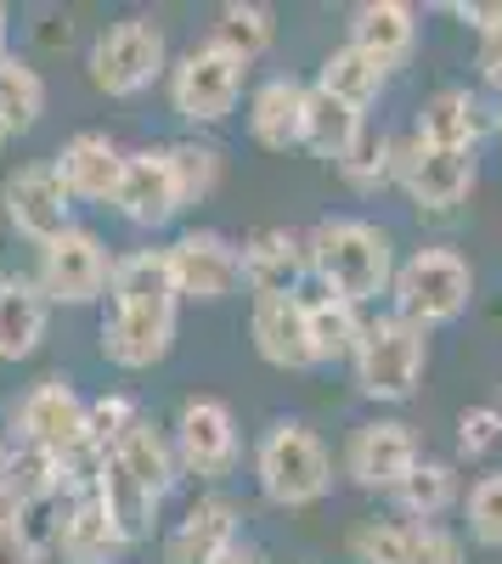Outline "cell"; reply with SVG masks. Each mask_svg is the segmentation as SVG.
<instances>
[{
    "label": "cell",
    "mask_w": 502,
    "mask_h": 564,
    "mask_svg": "<svg viewBox=\"0 0 502 564\" xmlns=\"http://www.w3.org/2000/svg\"><path fill=\"white\" fill-rule=\"evenodd\" d=\"M249 135L271 153H288L305 141V85L299 79H265L249 97Z\"/></svg>",
    "instance_id": "obj_24"
},
{
    "label": "cell",
    "mask_w": 502,
    "mask_h": 564,
    "mask_svg": "<svg viewBox=\"0 0 502 564\" xmlns=\"http://www.w3.org/2000/svg\"><path fill=\"white\" fill-rule=\"evenodd\" d=\"M485 102L474 97V90L463 85H446L435 90V97L424 102L418 113V141H429V148H458V153H474V141L485 135Z\"/></svg>",
    "instance_id": "obj_25"
},
{
    "label": "cell",
    "mask_w": 502,
    "mask_h": 564,
    "mask_svg": "<svg viewBox=\"0 0 502 564\" xmlns=\"http://www.w3.org/2000/svg\"><path fill=\"white\" fill-rule=\"evenodd\" d=\"M390 497H395V508L406 513V520L440 525V513L463 497V486H458V468H451V463H440V457H418V468H413V475H406Z\"/></svg>",
    "instance_id": "obj_29"
},
{
    "label": "cell",
    "mask_w": 502,
    "mask_h": 564,
    "mask_svg": "<svg viewBox=\"0 0 502 564\" xmlns=\"http://www.w3.org/2000/svg\"><path fill=\"white\" fill-rule=\"evenodd\" d=\"M238 531H243V513L232 497H198L170 531L164 564H220L238 547Z\"/></svg>",
    "instance_id": "obj_17"
},
{
    "label": "cell",
    "mask_w": 502,
    "mask_h": 564,
    "mask_svg": "<svg viewBox=\"0 0 502 564\" xmlns=\"http://www.w3.org/2000/svg\"><path fill=\"white\" fill-rule=\"evenodd\" d=\"M164 29L153 18H124V23H108L97 40H90V85L102 90V97H135V90H148L159 74H164Z\"/></svg>",
    "instance_id": "obj_6"
},
{
    "label": "cell",
    "mask_w": 502,
    "mask_h": 564,
    "mask_svg": "<svg viewBox=\"0 0 502 564\" xmlns=\"http://www.w3.org/2000/svg\"><path fill=\"white\" fill-rule=\"evenodd\" d=\"M395 141L384 135V130H373V124H361L356 130V141L345 148V159H339V175L356 186V193H379V186L395 175Z\"/></svg>",
    "instance_id": "obj_35"
},
{
    "label": "cell",
    "mask_w": 502,
    "mask_h": 564,
    "mask_svg": "<svg viewBox=\"0 0 502 564\" xmlns=\"http://www.w3.org/2000/svg\"><path fill=\"white\" fill-rule=\"evenodd\" d=\"M135 417H142V412H135V401H130V395H102V401H85V435L97 441L102 452H113V446H119V435L130 430Z\"/></svg>",
    "instance_id": "obj_38"
},
{
    "label": "cell",
    "mask_w": 502,
    "mask_h": 564,
    "mask_svg": "<svg viewBox=\"0 0 502 564\" xmlns=\"http://www.w3.org/2000/svg\"><path fill=\"white\" fill-rule=\"evenodd\" d=\"M496 130H502V119H496Z\"/></svg>",
    "instance_id": "obj_47"
},
{
    "label": "cell",
    "mask_w": 502,
    "mask_h": 564,
    "mask_svg": "<svg viewBox=\"0 0 502 564\" xmlns=\"http://www.w3.org/2000/svg\"><path fill=\"white\" fill-rule=\"evenodd\" d=\"M170 446H175V463L187 468V475H198V480L232 475L238 468V417H232V406L209 401V395L181 401Z\"/></svg>",
    "instance_id": "obj_8"
},
{
    "label": "cell",
    "mask_w": 502,
    "mask_h": 564,
    "mask_svg": "<svg viewBox=\"0 0 502 564\" xmlns=\"http://www.w3.org/2000/svg\"><path fill=\"white\" fill-rule=\"evenodd\" d=\"M243 260V282L254 289V300H277V294H299V282L310 271L305 260V243L283 226H260L254 238L238 249Z\"/></svg>",
    "instance_id": "obj_19"
},
{
    "label": "cell",
    "mask_w": 502,
    "mask_h": 564,
    "mask_svg": "<svg viewBox=\"0 0 502 564\" xmlns=\"http://www.w3.org/2000/svg\"><path fill=\"white\" fill-rule=\"evenodd\" d=\"M249 334H254L260 361H271V367H283V372H305V367H316L310 322H305V300H299V294L254 300V311H249Z\"/></svg>",
    "instance_id": "obj_18"
},
{
    "label": "cell",
    "mask_w": 502,
    "mask_h": 564,
    "mask_svg": "<svg viewBox=\"0 0 502 564\" xmlns=\"http://www.w3.org/2000/svg\"><path fill=\"white\" fill-rule=\"evenodd\" d=\"M271 40H277V18H271L265 7H254V0H232V7L215 12V29H209V45L215 52H226L232 63H260L271 52Z\"/></svg>",
    "instance_id": "obj_28"
},
{
    "label": "cell",
    "mask_w": 502,
    "mask_h": 564,
    "mask_svg": "<svg viewBox=\"0 0 502 564\" xmlns=\"http://www.w3.org/2000/svg\"><path fill=\"white\" fill-rule=\"evenodd\" d=\"M0 148H7V130H0Z\"/></svg>",
    "instance_id": "obj_46"
},
{
    "label": "cell",
    "mask_w": 502,
    "mask_h": 564,
    "mask_svg": "<svg viewBox=\"0 0 502 564\" xmlns=\"http://www.w3.org/2000/svg\"><path fill=\"white\" fill-rule=\"evenodd\" d=\"M97 502H102V513H108V525L119 531V542L135 547V542L153 536V520H159V502H164V497H153L119 457H108V463H102V480H97Z\"/></svg>",
    "instance_id": "obj_23"
},
{
    "label": "cell",
    "mask_w": 502,
    "mask_h": 564,
    "mask_svg": "<svg viewBox=\"0 0 502 564\" xmlns=\"http://www.w3.org/2000/svg\"><path fill=\"white\" fill-rule=\"evenodd\" d=\"M7 457H12V446H7V441H0V463H7Z\"/></svg>",
    "instance_id": "obj_45"
},
{
    "label": "cell",
    "mask_w": 502,
    "mask_h": 564,
    "mask_svg": "<svg viewBox=\"0 0 502 564\" xmlns=\"http://www.w3.org/2000/svg\"><path fill=\"white\" fill-rule=\"evenodd\" d=\"M243 97V63H232L226 52H215V45H193L187 57L175 63L170 74V102L181 119H193V124H220L226 113L238 108Z\"/></svg>",
    "instance_id": "obj_9"
},
{
    "label": "cell",
    "mask_w": 502,
    "mask_h": 564,
    "mask_svg": "<svg viewBox=\"0 0 502 564\" xmlns=\"http://www.w3.org/2000/svg\"><path fill=\"white\" fill-rule=\"evenodd\" d=\"M40 113H45V79H40V68L7 52V57H0V130L23 135V130L40 124Z\"/></svg>",
    "instance_id": "obj_33"
},
{
    "label": "cell",
    "mask_w": 502,
    "mask_h": 564,
    "mask_svg": "<svg viewBox=\"0 0 502 564\" xmlns=\"http://www.w3.org/2000/svg\"><path fill=\"white\" fill-rule=\"evenodd\" d=\"M316 90H328V97L350 102L356 113H368L379 102V90H384V68L368 63L356 45H339V52H328L323 74H316Z\"/></svg>",
    "instance_id": "obj_34"
},
{
    "label": "cell",
    "mask_w": 502,
    "mask_h": 564,
    "mask_svg": "<svg viewBox=\"0 0 502 564\" xmlns=\"http://www.w3.org/2000/svg\"><path fill=\"white\" fill-rule=\"evenodd\" d=\"M170 276H175V294L181 300H226L243 289V260L238 243H226L220 231H187L164 249Z\"/></svg>",
    "instance_id": "obj_12"
},
{
    "label": "cell",
    "mask_w": 502,
    "mask_h": 564,
    "mask_svg": "<svg viewBox=\"0 0 502 564\" xmlns=\"http://www.w3.org/2000/svg\"><path fill=\"white\" fill-rule=\"evenodd\" d=\"M108 276H113V254L102 249L97 231L68 226L63 238L40 243L34 289L45 294V305H90V300H102Z\"/></svg>",
    "instance_id": "obj_7"
},
{
    "label": "cell",
    "mask_w": 502,
    "mask_h": 564,
    "mask_svg": "<svg viewBox=\"0 0 502 564\" xmlns=\"http://www.w3.org/2000/svg\"><path fill=\"white\" fill-rule=\"evenodd\" d=\"M395 175H401L406 198H413L418 209H458L469 198V186H474V153L413 141V148L395 159Z\"/></svg>",
    "instance_id": "obj_14"
},
{
    "label": "cell",
    "mask_w": 502,
    "mask_h": 564,
    "mask_svg": "<svg viewBox=\"0 0 502 564\" xmlns=\"http://www.w3.org/2000/svg\"><path fill=\"white\" fill-rule=\"evenodd\" d=\"M474 68L491 90H502V34H480V52H474Z\"/></svg>",
    "instance_id": "obj_42"
},
{
    "label": "cell",
    "mask_w": 502,
    "mask_h": 564,
    "mask_svg": "<svg viewBox=\"0 0 502 564\" xmlns=\"http://www.w3.org/2000/svg\"><path fill=\"white\" fill-rule=\"evenodd\" d=\"M463 513H469V536L480 547H502V475H480L463 497Z\"/></svg>",
    "instance_id": "obj_37"
},
{
    "label": "cell",
    "mask_w": 502,
    "mask_h": 564,
    "mask_svg": "<svg viewBox=\"0 0 502 564\" xmlns=\"http://www.w3.org/2000/svg\"><path fill=\"white\" fill-rule=\"evenodd\" d=\"M254 480H260V497L265 502H277V508H310V502H323L328 486H334V457H328L323 441L305 430V423L277 417L260 435V446H254Z\"/></svg>",
    "instance_id": "obj_3"
},
{
    "label": "cell",
    "mask_w": 502,
    "mask_h": 564,
    "mask_svg": "<svg viewBox=\"0 0 502 564\" xmlns=\"http://www.w3.org/2000/svg\"><path fill=\"white\" fill-rule=\"evenodd\" d=\"M418 468V435L401 417H373L356 423V435L345 446V475L361 491H395Z\"/></svg>",
    "instance_id": "obj_10"
},
{
    "label": "cell",
    "mask_w": 502,
    "mask_h": 564,
    "mask_svg": "<svg viewBox=\"0 0 502 564\" xmlns=\"http://www.w3.org/2000/svg\"><path fill=\"white\" fill-rule=\"evenodd\" d=\"M350 553L361 564H463V542L446 525L418 520H368L350 531Z\"/></svg>",
    "instance_id": "obj_11"
},
{
    "label": "cell",
    "mask_w": 502,
    "mask_h": 564,
    "mask_svg": "<svg viewBox=\"0 0 502 564\" xmlns=\"http://www.w3.org/2000/svg\"><path fill=\"white\" fill-rule=\"evenodd\" d=\"M458 12L469 29H480V34H502V0H458Z\"/></svg>",
    "instance_id": "obj_41"
},
{
    "label": "cell",
    "mask_w": 502,
    "mask_h": 564,
    "mask_svg": "<svg viewBox=\"0 0 502 564\" xmlns=\"http://www.w3.org/2000/svg\"><path fill=\"white\" fill-rule=\"evenodd\" d=\"M175 316L181 294L164 249H135L113 260L108 276V322H102V356L124 372H148L175 345Z\"/></svg>",
    "instance_id": "obj_1"
},
{
    "label": "cell",
    "mask_w": 502,
    "mask_h": 564,
    "mask_svg": "<svg viewBox=\"0 0 502 564\" xmlns=\"http://www.w3.org/2000/svg\"><path fill=\"white\" fill-rule=\"evenodd\" d=\"M0 198H7V220L34 243H52L74 226V198H68L57 164H23L18 175H7Z\"/></svg>",
    "instance_id": "obj_13"
},
{
    "label": "cell",
    "mask_w": 502,
    "mask_h": 564,
    "mask_svg": "<svg viewBox=\"0 0 502 564\" xmlns=\"http://www.w3.org/2000/svg\"><path fill=\"white\" fill-rule=\"evenodd\" d=\"M164 159H170V175H175L181 209L204 204L215 193V181H220V153L215 148H204V141H175V148H164Z\"/></svg>",
    "instance_id": "obj_36"
},
{
    "label": "cell",
    "mask_w": 502,
    "mask_h": 564,
    "mask_svg": "<svg viewBox=\"0 0 502 564\" xmlns=\"http://www.w3.org/2000/svg\"><path fill=\"white\" fill-rule=\"evenodd\" d=\"M119 170H124V153L113 148V135H102V130L74 135L68 148L57 153V175L68 186V198H79V204H113Z\"/></svg>",
    "instance_id": "obj_21"
},
{
    "label": "cell",
    "mask_w": 502,
    "mask_h": 564,
    "mask_svg": "<svg viewBox=\"0 0 502 564\" xmlns=\"http://www.w3.org/2000/svg\"><path fill=\"white\" fill-rule=\"evenodd\" d=\"M305 322H310V350H316V361H350L356 345H361V327H368L356 305H345V300H334V294L305 300Z\"/></svg>",
    "instance_id": "obj_32"
},
{
    "label": "cell",
    "mask_w": 502,
    "mask_h": 564,
    "mask_svg": "<svg viewBox=\"0 0 502 564\" xmlns=\"http://www.w3.org/2000/svg\"><path fill=\"white\" fill-rule=\"evenodd\" d=\"M502 441V406H469L458 417V452L463 457H485Z\"/></svg>",
    "instance_id": "obj_39"
},
{
    "label": "cell",
    "mask_w": 502,
    "mask_h": 564,
    "mask_svg": "<svg viewBox=\"0 0 502 564\" xmlns=\"http://www.w3.org/2000/svg\"><path fill=\"white\" fill-rule=\"evenodd\" d=\"M57 553H63V564H113V558L124 553V542H119V531L108 525V513H102L97 491L63 497Z\"/></svg>",
    "instance_id": "obj_22"
},
{
    "label": "cell",
    "mask_w": 502,
    "mask_h": 564,
    "mask_svg": "<svg viewBox=\"0 0 502 564\" xmlns=\"http://www.w3.org/2000/svg\"><path fill=\"white\" fill-rule=\"evenodd\" d=\"M390 300H395V316L401 322H413V327H446V322H458L474 300V271L458 249H418V254H406L390 276Z\"/></svg>",
    "instance_id": "obj_4"
},
{
    "label": "cell",
    "mask_w": 502,
    "mask_h": 564,
    "mask_svg": "<svg viewBox=\"0 0 502 564\" xmlns=\"http://www.w3.org/2000/svg\"><path fill=\"white\" fill-rule=\"evenodd\" d=\"M350 361H356L361 395H373V401H413L418 379H424V361H429V339H424V327L401 322L390 311V316H373L368 327H361V345H356Z\"/></svg>",
    "instance_id": "obj_5"
},
{
    "label": "cell",
    "mask_w": 502,
    "mask_h": 564,
    "mask_svg": "<svg viewBox=\"0 0 502 564\" xmlns=\"http://www.w3.org/2000/svg\"><path fill=\"white\" fill-rule=\"evenodd\" d=\"M18 435H23V446L52 452V457H63V452H74L79 441H90V435H85V401L74 395V384H63V379L34 384V390L18 401Z\"/></svg>",
    "instance_id": "obj_16"
},
{
    "label": "cell",
    "mask_w": 502,
    "mask_h": 564,
    "mask_svg": "<svg viewBox=\"0 0 502 564\" xmlns=\"http://www.w3.org/2000/svg\"><path fill=\"white\" fill-rule=\"evenodd\" d=\"M0 57H7V7H0Z\"/></svg>",
    "instance_id": "obj_44"
},
{
    "label": "cell",
    "mask_w": 502,
    "mask_h": 564,
    "mask_svg": "<svg viewBox=\"0 0 502 564\" xmlns=\"http://www.w3.org/2000/svg\"><path fill=\"white\" fill-rule=\"evenodd\" d=\"M113 209L130 226H148V231H159V226H170L181 215V193H175L164 148L124 153V170H119V186H113Z\"/></svg>",
    "instance_id": "obj_15"
},
{
    "label": "cell",
    "mask_w": 502,
    "mask_h": 564,
    "mask_svg": "<svg viewBox=\"0 0 502 564\" xmlns=\"http://www.w3.org/2000/svg\"><path fill=\"white\" fill-rule=\"evenodd\" d=\"M108 457H119V463H124L130 475L142 480V486H148L153 497H164V491H170V486L181 480V463H175V446H170V435L159 430L153 417H135L130 430L119 435V446H113Z\"/></svg>",
    "instance_id": "obj_27"
},
{
    "label": "cell",
    "mask_w": 502,
    "mask_h": 564,
    "mask_svg": "<svg viewBox=\"0 0 502 564\" xmlns=\"http://www.w3.org/2000/svg\"><path fill=\"white\" fill-rule=\"evenodd\" d=\"M57 491H63V475H57V457H52V452L12 446V457L0 463V497H7L18 513L52 502Z\"/></svg>",
    "instance_id": "obj_31"
},
{
    "label": "cell",
    "mask_w": 502,
    "mask_h": 564,
    "mask_svg": "<svg viewBox=\"0 0 502 564\" xmlns=\"http://www.w3.org/2000/svg\"><path fill=\"white\" fill-rule=\"evenodd\" d=\"M350 45L390 74V68H401L406 57H413L418 12L406 7V0H368V7H356V18H350Z\"/></svg>",
    "instance_id": "obj_20"
},
{
    "label": "cell",
    "mask_w": 502,
    "mask_h": 564,
    "mask_svg": "<svg viewBox=\"0 0 502 564\" xmlns=\"http://www.w3.org/2000/svg\"><path fill=\"white\" fill-rule=\"evenodd\" d=\"M0 564H52V558L29 536V525H0Z\"/></svg>",
    "instance_id": "obj_40"
},
{
    "label": "cell",
    "mask_w": 502,
    "mask_h": 564,
    "mask_svg": "<svg viewBox=\"0 0 502 564\" xmlns=\"http://www.w3.org/2000/svg\"><path fill=\"white\" fill-rule=\"evenodd\" d=\"M305 260H310V276L323 282V294L345 300V305H361V300H379L395 276V249H390V231L373 226V220H356V215H339V220H323L305 238Z\"/></svg>",
    "instance_id": "obj_2"
},
{
    "label": "cell",
    "mask_w": 502,
    "mask_h": 564,
    "mask_svg": "<svg viewBox=\"0 0 502 564\" xmlns=\"http://www.w3.org/2000/svg\"><path fill=\"white\" fill-rule=\"evenodd\" d=\"M361 124H368V119H361L350 102H339V97H328V90L305 85V141H299V148H310L316 159H334L339 164Z\"/></svg>",
    "instance_id": "obj_30"
},
{
    "label": "cell",
    "mask_w": 502,
    "mask_h": 564,
    "mask_svg": "<svg viewBox=\"0 0 502 564\" xmlns=\"http://www.w3.org/2000/svg\"><path fill=\"white\" fill-rule=\"evenodd\" d=\"M220 564H271V558H265V553H254V547H243V542H238V547H232V553H226V558H220Z\"/></svg>",
    "instance_id": "obj_43"
},
{
    "label": "cell",
    "mask_w": 502,
    "mask_h": 564,
    "mask_svg": "<svg viewBox=\"0 0 502 564\" xmlns=\"http://www.w3.org/2000/svg\"><path fill=\"white\" fill-rule=\"evenodd\" d=\"M52 305L34 282L23 276H0V361H29L45 339Z\"/></svg>",
    "instance_id": "obj_26"
}]
</instances>
